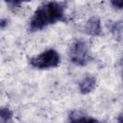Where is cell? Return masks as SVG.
<instances>
[{
  "mask_svg": "<svg viewBox=\"0 0 123 123\" xmlns=\"http://www.w3.org/2000/svg\"><path fill=\"white\" fill-rule=\"evenodd\" d=\"M64 9L62 4L56 1L47 2L35 11L29 22L31 32L40 31L45 27L60 21H64Z\"/></svg>",
  "mask_w": 123,
  "mask_h": 123,
  "instance_id": "obj_1",
  "label": "cell"
},
{
  "mask_svg": "<svg viewBox=\"0 0 123 123\" xmlns=\"http://www.w3.org/2000/svg\"><path fill=\"white\" fill-rule=\"evenodd\" d=\"M96 87V78L92 75L85 76L79 83V90L82 94H88Z\"/></svg>",
  "mask_w": 123,
  "mask_h": 123,
  "instance_id": "obj_5",
  "label": "cell"
},
{
  "mask_svg": "<svg viewBox=\"0 0 123 123\" xmlns=\"http://www.w3.org/2000/svg\"><path fill=\"white\" fill-rule=\"evenodd\" d=\"M12 112L9 108H2L0 110V122L7 123L12 120Z\"/></svg>",
  "mask_w": 123,
  "mask_h": 123,
  "instance_id": "obj_8",
  "label": "cell"
},
{
  "mask_svg": "<svg viewBox=\"0 0 123 123\" xmlns=\"http://www.w3.org/2000/svg\"><path fill=\"white\" fill-rule=\"evenodd\" d=\"M68 57L71 62L79 66L86 65L92 59L88 44L82 39L75 40L71 43Z\"/></svg>",
  "mask_w": 123,
  "mask_h": 123,
  "instance_id": "obj_3",
  "label": "cell"
},
{
  "mask_svg": "<svg viewBox=\"0 0 123 123\" xmlns=\"http://www.w3.org/2000/svg\"><path fill=\"white\" fill-rule=\"evenodd\" d=\"M117 121L123 123V111L119 113V115H118V117H117Z\"/></svg>",
  "mask_w": 123,
  "mask_h": 123,
  "instance_id": "obj_12",
  "label": "cell"
},
{
  "mask_svg": "<svg viewBox=\"0 0 123 123\" xmlns=\"http://www.w3.org/2000/svg\"><path fill=\"white\" fill-rule=\"evenodd\" d=\"M111 32L115 39L123 42V21H117L112 23L111 27Z\"/></svg>",
  "mask_w": 123,
  "mask_h": 123,
  "instance_id": "obj_7",
  "label": "cell"
},
{
  "mask_svg": "<svg viewBox=\"0 0 123 123\" xmlns=\"http://www.w3.org/2000/svg\"><path fill=\"white\" fill-rule=\"evenodd\" d=\"M68 120L71 122H76V121H97V119L90 117L87 115L85 111L81 110H74L71 111L70 113L68 114Z\"/></svg>",
  "mask_w": 123,
  "mask_h": 123,
  "instance_id": "obj_6",
  "label": "cell"
},
{
  "mask_svg": "<svg viewBox=\"0 0 123 123\" xmlns=\"http://www.w3.org/2000/svg\"><path fill=\"white\" fill-rule=\"evenodd\" d=\"M85 32L86 34L91 37L99 36L102 33V25L100 18L96 15L90 16L85 24Z\"/></svg>",
  "mask_w": 123,
  "mask_h": 123,
  "instance_id": "obj_4",
  "label": "cell"
},
{
  "mask_svg": "<svg viewBox=\"0 0 123 123\" xmlns=\"http://www.w3.org/2000/svg\"><path fill=\"white\" fill-rule=\"evenodd\" d=\"M0 25H1V28H2V29H4V28H5V26H6V25H8V20H7V19L2 18V19H1V24H0Z\"/></svg>",
  "mask_w": 123,
  "mask_h": 123,
  "instance_id": "obj_11",
  "label": "cell"
},
{
  "mask_svg": "<svg viewBox=\"0 0 123 123\" xmlns=\"http://www.w3.org/2000/svg\"><path fill=\"white\" fill-rule=\"evenodd\" d=\"M111 3L112 5V7L117 10L123 9V0H111Z\"/></svg>",
  "mask_w": 123,
  "mask_h": 123,
  "instance_id": "obj_9",
  "label": "cell"
},
{
  "mask_svg": "<svg viewBox=\"0 0 123 123\" xmlns=\"http://www.w3.org/2000/svg\"><path fill=\"white\" fill-rule=\"evenodd\" d=\"M29 62L33 67L37 69L56 68L61 63V57L55 49H47L32 57Z\"/></svg>",
  "mask_w": 123,
  "mask_h": 123,
  "instance_id": "obj_2",
  "label": "cell"
},
{
  "mask_svg": "<svg viewBox=\"0 0 123 123\" xmlns=\"http://www.w3.org/2000/svg\"><path fill=\"white\" fill-rule=\"evenodd\" d=\"M7 4L11 5V6H19L21 3L27 1V0H5Z\"/></svg>",
  "mask_w": 123,
  "mask_h": 123,
  "instance_id": "obj_10",
  "label": "cell"
}]
</instances>
